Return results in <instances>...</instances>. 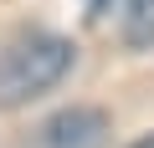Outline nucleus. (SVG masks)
I'll use <instances>...</instances> for the list:
<instances>
[{"label":"nucleus","instance_id":"obj_1","mask_svg":"<svg viewBox=\"0 0 154 148\" xmlns=\"http://www.w3.org/2000/svg\"><path fill=\"white\" fill-rule=\"evenodd\" d=\"M72 66V46L51 31H21L0 46V107H26L51 92Z\"/></svg>","mask_w":154,"mask_h":148},{"label":"nucleus","instance_id":"obj_2","mask_svg":"<svg viewBox=\"0 0 154 148\" xmlns=\"http://www.w3.org/2000/svg\"><path fill=\"white\" fill-rule=\"evenodd\" d=\"M93 26L128 51L154 46V0H93Z\"/></svg>","mask_w":154,"mask_h":148},{"label":"nucleus","instance_id":"obj_3","mask_svg":"<svg viewBox=\"0 0 154 148\" xmlns=\"http://www.w3.org/2000/svg\"><path fill=\"white\" fill-rule=\"evenodd\" d=\"M41 138H46V148H103L108 112H98V107H67V112H57L41 128Z\"/></svg>","mask_w":154,"mask_h":148},{"label":"nucleus","instance_id":"obj_4","mask_svg":"<svg viewBox=\"0 0 154 148\" xmlns=\"http://www.w3.org/2000/svg\"><path fill=\"white\" fill-rule=\"evenodd\" d=\"M128 148H154V138H139V143H128Z\"/></svg>","mask_w":154,"mask_h":148}]
</instances>
